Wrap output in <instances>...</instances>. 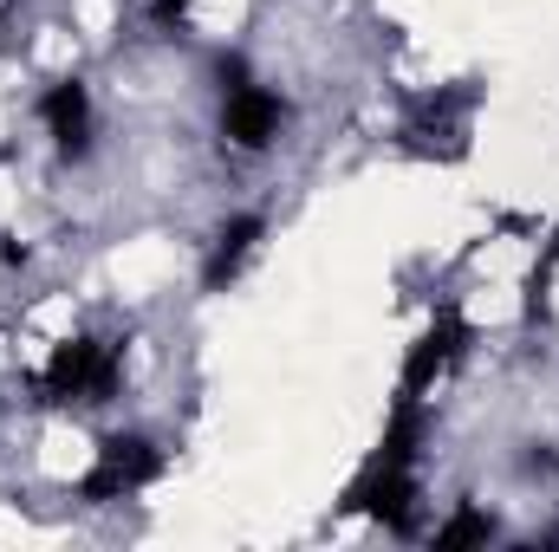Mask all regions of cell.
I'll use <instances>...</instances> for the list:
<instances>
[{"mask_svg":"<svg viewBox=\"0 0 559 552\" xmlns=\"http://www.w3.org/2000/svg\"><path fill=\"white\" fill-rule=\"evenodd\" d=\"M280 124H286V105L267 85H235L228 105H222V137L235 149H267L280 137Z\"/></svg>","mask_w":559,"mask_h":552,"instance_id":"3","label":"cell"},{"mask_svg":"<svg viewBox=\"0 0 559 552\" xmlns=\"http://www.w3.org/2000/svg\"><path fill=\"white\" fill-rule=\"evenodd\" d=\"M481 540H495V520L488 514H475V507H462L449 527H436V547L449 552V547H481Z\"/></svg>","mask_w":559,"mask_h":552,"instance_id":"7","label":"cell"},{"mask_svg":"<svg viewBox=\"0 0 559 552\" xmlns=\"http://www.w3.org/2000/svg\"><path fill=\"white\" fill-rule=\"evenodd\" d=\"M267 235V221L261 215H235L222 235H215V254H209V286H228V279L241 274V261L254 254V241Z\"/></svg>","mask_w":559,"mask_h":552,"instance_id":"6","label":"cell"},{"mask_svg":"<svg viewBox=\"0 0 559 552\" xmlns=\"http://www.w3.org/2000/svg\"><path fill=\"white\" fill-rule=\"evenodd\" d=\"M118 371H124L118 345H105V338H66V345L46 358L39 391H46L52 404H105V397L118 391Z\"/></svg>","mask_w":559,"mask_h":552,"instance_id":"1","label":"cell"},{"mask_svg":"<svg viewBox=\"0 0 559 552\" xmlns=\"http://www.w3.org/2000/svg\"><path fill=\"white\" fill-rule=\"evenodd\" d=\"M455 345H462V319H455V312H442V319H436V325L417 338L411 364H404V397H417L423 384H429V377H436V371L455 358Z\"/></svg>","mask_w":559,"mask_h":552,"instance_id":"5","label":"cell"},{"mask_svg":"<svg viewBox=\"0 0 559 552\" xmlns=\"http://www.w3.org/2000/svg\"><path fill=\"white\" fill-rule=\"evenodd\" d=\"M182 7H189V0H156V13H163V20H169V13H182Z\"/></svg>","mask_w":559,"mask_h":552,"instance_id":"8","label":"cell"},{"mask_svg":"<svg viewBox=\"0 0 559 552\" xmlns=\"http://www.w3.org/2000/svg\"><path fill=\"white\" fill-rule=\"evenodd\" d=\"M163 475V448H150L143 435H111L98 448V468L85 475V494L92 501H118V494H138Z\"/></svg>","mask_w":559,"mask_h":552,"instance_id":"2","label":"cell"},{"mask_svg":"<svg viewBox=\"0 0 559 552\" xmlns=\"http://www.w3.org/2000/svg\"><path fill=\"white\" fill-rule=\"evenodd\" d=\"M39 124H46V137L59 143L66 156H85V143H92V92H85L79 79L52 85V92L39 98Z\"/></svg>","mask_w":559,"mask_h":552,"instance_id":"4","label":"cell"}]
</instances>
